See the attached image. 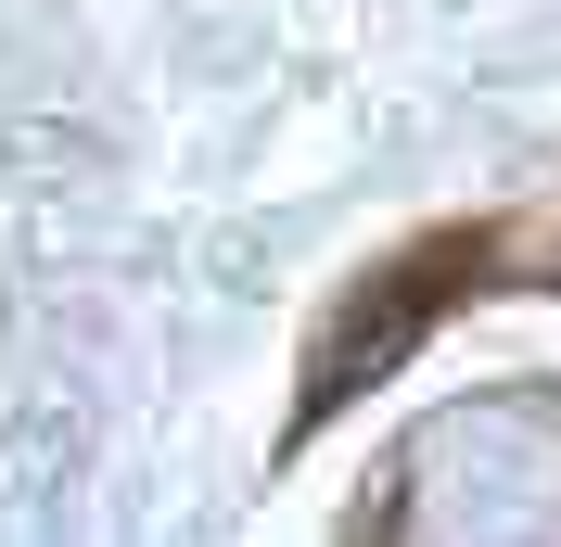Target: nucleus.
Listing matches in <instances>:
<instances>
[{"label":"nucleus","mask_w":561,"mask_h":547,"mask_svg":"<svg viewBox=\"0 0 561 547\" xmlns=\"http://www.w3.org/2000/svg\"><path fill=\"white\" fill-rule=\"evenodd\" d=\"M472 293H561V242L536 230V217H485V230H421L409 255L357 268V293L319 318V344H307L294 433H280V445L332 433V420H345L383 370H409L421 344H434V318H447V306H472Z\"/></svg>","instance_id":"f257e3e1"}]
</instances>
